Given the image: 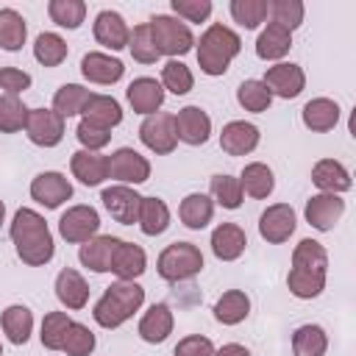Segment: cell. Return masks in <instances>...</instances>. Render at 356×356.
<instances>
[{
  "label": "cell",
  "mask_w": 356,
  "mask_h": 356,
  "mask_svg": "<svg viewBox=\"0 0 356 356\" xmlns=\"http://www.w3.org/2000/svg\"><path fill=\"white\" fill-rule=\"evenodd\" d=\"M31 86V75L25 70L17 67H0V89H6V95H17L25 92Z\"/></svg>",
  "instance_id": "f5cc1de1"
},
{
  "label": "cell",
  "mask_w": 356,
  "mask_h": 356,
  "mask_svg": "<svg viewBox=\"0 0 356 356\" xmlns=\"http://www.w3.org/2000/svg\"><path fill=\"white\" fill-rule=\"evenodd\" d=\"M0 356H3V348H0Z\"/></svg>",
  "instance_id": "6f0895ef"
},
{
  "label": "cell",
  "mask_w": 356,
  "mask_h": 356,
  "mask_svg": "<svg viewBox=\"0 0 356 356\" xmlns=\"http://www.w3.org/2000/svg\"><path fill=\"white\" fill-rule=\"evenodd\" d=\"M25 36H28V25L22 14L14 8H0V47L14 53L25 44Z\"/></svg>",
  "instance_id": "8d00e7d4"
},
{
  "label": "cell",
  "mask_w": 356,
  "mask_h": 356,
  "mask_svg": "<svg viewBox=\"0 0 356 356\" xmlns=\"http://www.w3.org/2000/svg\"><path fill=\"white\" fill-rule=\"evenodd\" d=\"M70 323H72V320H70L64 312H47L44 320H42V334H39L42 345H44L47 350H61Z\"/></svg>",
  "instance_id": "7dc6e473"
},
{
  "label": "cell",
  "mask_w": 356,
  "mask_h": 356,
  "mask_svg": "<svg viewBox=\"0 0 356 356\" xmlns=\"http://www.w3.org/2000/svg\"><path fill=\"white\" fill-rule=\"evenodd\" d=\"M128 50L131 56L139 61V64H156L161 58V53L156 50V42H153V33H150V25L142 22L131 31V39H128Z\"/></svg>",
  "instance_id": "b9f144b4"
},
{
  "label": "cell",
  "mask_w": 356,
  "mask_h": 356,
  "mask_svg": "<svg viewBox=\"0 0 356 356\" xmlns=\"http://www.w3.org/2000/svg\"><path fill=\"white\" fill-rule=\"evenodd\" d=\"M108 159V178L120 184H142L150 178V161L134 147H120Z\"/></svg>",
  "instance_id": "30bf717a"
},
{
  "label": "cell",
  "mask_w": 356,
  "mask_h": 356,
  "mask_svg": "<svg viewBox=\"0 0 356 356\" xmlns=\"http://www.w3.org/2000/svg\"><path fill=\"white\" fill-rule=\"evenodd\" d=\"M292 270H303V273H314V275H325L328 270V253L317 239H300L292 250Z\"/></svg>",
  "instance_id": "f546056e"
},
{
  "label": "cell",
  "mask_w": 356,
  "mask_h": 356,
  "mask_svg": "<svg viewBox=\"0 0 356 356\" xmlns=\"http://www.w3.org/2000/svg\"><path fill=\"white\" fill-rule=\"evenodd\" d=\"M95 39L103 47H108V50H122V47H128L131 28L125 25L122 14H117V11H100L95 17Z\"/></svg>",
  "instance_id": "d6986e66"
},
{
  "label": "cell",
  "mask_w": 356,
  "mask_h": 356,
  "mask_svg": "<svg viewBox=\"0 0 356 356\" xmlns=\"http://www.w3.org/2000/svg\"><path fill=\"white\" fill-rule=\"evenodd\" d=\"M172 334V312L167 303H153L139 320V337L150 345L164 342Z\"/></svg>",
  "instance_id": "d4e9b609"
},
{
  "label": "cell",
  "mask_w": 356,
  "mask_h": 356,
  "mask_svg": "<svg viewBox=\"0 0 356 356\" xmlns=\"http://www.w3.org/2000/svg\"><path fill=\"white\" fill-rule=\"evenodd\" d=\"M256 145H259V128H256L253 122L234 120V122L222 125L220 147H222L228 156H248L250 150H256Z\"/></svg>",
  "instance_id": "e0dca14e"
},
{
  "label": "cell",
  "mask_w": 356,
  "mask_h": 356,
  "mask_svg": "<svg viewBox=\"0 0 356 356\" xmlns=\"http://www.w3.org/2000/svg\"><path fill=\"white\" fill-rule=\"evenodd\" d=\"M192 86H195V78H192V70L184 61L170 58L161 67V89H167L172 95H186Z\"/></svg>",
  "instance_id": "7bdbcfd3"
},
{
  "label": "cell",
  "mask_w": 356,
  "mask_h": 356,
  "mask_svg": "<svg viewBox=\"0 0 356 356\" xmlns=\"http://www.w3.org/2000/svg\"><path fill=\"white\" fill-rule=\"evenodd\" d=\"M139 228L142 234L147 236H159L170 228V209L161 197H142V206H139Z\"/></svg>",
  "instance_id": "d6a6232c"
},
{
  "label": "cell",
  "mask_w": 356,
  "mask_h": 356,
  "mask_svg": "<svg viewBox=\"0 0 356 356\" xmlns=\"http://www.w3.org/2000/svg\"><path fill=\"white\" fill-rule=\"evenodd\" d=\"M239 186H242V192H248L250 197H267L273 189H275V175H273V170L267 167V164H261V161H250V164H245V170H242V175H239Z\"/></svg>",
  "instance_id": "1f68e13d"
},
{
  "label": "cell",
  "mask_w": 356,
  "mask_h": 356,
  "mask_svg": "<svg viewBox=\"0 0 356 356\" xmlns=\"http://www.w3.org/2000/svg\"><path fill=\"white\" fill-rule=\"evenodd\" d=\"M242 186H239V178L234 175H211V197L222 206V209H239L242 206Z\"/></svg>",
  "instance_id": "bcb514c9"
},
{
  "label": "cell",
  "mask_w": 356,
  "mask_h": 356,
  "mask_svg": "<svg viewBox=\"0 0 356 356\" xmlns=\"http://www.w3.org/2000/svg\"><path fill=\"white\" fill-rule=\"evenodd\" d=\"M270 14H273L275 25H281L292 33L303 22V3L300 0H275V3H270Z\"/></svg>",
  "instance_id": "681fc988"
},
{
  "label": "cell",
  "mask_w": 356,
  "mask_h": 356,
  "mask_svg": "<svg viewBox=\"0 0 356 356\" xmlns=\"http://www.w3.org/2000/svg\"><path fill=\"white\" fill-rule=\"evenodd\" d=\"M33 56L44 67H58L67 58V42L58 33H50V31L39 33L36 42H33Z\"/></svg>",
  "instance_id": "60d3db41"
},
{
  "label": "cell",
  "mask_w": 356,
  "mask_h": 356,
  "mask_svg": "<svg viewBox=\"0 0 356 356\" xmlns=\"http://www.w3.org/2000/svg\"><path fill=\"white\" fill-rule=\"evenodd\" d=\"M72 175L83 184V186H97L108 178V159L100 156V153H92V150H78L72 153Z\"/></svg>",
  "instance_id": "cb8c5ba5"
},
{
  "label": "cell",
  "mask_w": 356,
  "mask_h": 356,
  "mask_svg": "<svg viewBox=\"0 0 356 356\" xmlns=\"http://www.w3.org/2000/svg\"><path fill=\"white\" fill-rule=\"evenodd\" d=\"M178 217H181V222H184L186 228L200 231V228H206V225L211 222V217H214V200H211L209 195H203V192H192V195H186V197L181 200Z\"/></svg>",
  "instance_id": "4316f807"
},
{
  "label": "cell",
  "mask_w": 356,
  "mask_h": 356,
  "mask_svg": "<svg viewBox=\"0 0 356 356\" xmlns=\"http://www.w3.org/2000/svg\"><path fill=\"white\" fill-rule=\"evenodd\" d=\"M142 303H145V289L136 281H117L106 286V292L95 303L92 317L103 328H117L128 317H134V312H139Z\"/></svg>",
  "instance_id": "7a4b0ae2"
},
{
  "label": "cell",
  "mask_w": 356,
  "mask_h": 356,
  "mask_svg": "<svg viewBox=\"0 0 356 356\" xmlns=\"http://www.w3.org/2000/svg\"><path fill=\"white\" fill-rule=\"evenodd\" d=\"M11 242L17 248V256L31 264V267H42L53 259L56 253V242L53 234L44 222V217L33 209H19L11 220Z\"/></svg>",
  "instance_id": "6da1fadb"
},
{
  "label": "cell",
  "mask_w": 356,
  "mask_h": 356,
  "mask_svg": "<svg viewBox=\"0 0 356 356\" xmlns=\"http://www.w3.org/2000/svg\"><path fill=\"white\" fill-rule=\"evenodd\" d=\"M312 184L325 195H339L350 189V172L337 159H320L312 167Z\"/></svg>",
  "instance_id": "44dd1931"
},
{
  "label": "cell",
  "mask_w": 356,
  "mask_h": 356,
  "mask_svg": "<svg viewBox=\"0 0 356 356\" xmlns=\"http://www.w3.org/2000/svg\"><path fill=\"white\" fill-rule=\"evenodd\" d=\"M0 323H3V331L8 334V339H11L14 345H25V342L31 339L33 314H31L28 306H22V303L8 306V309L3 312V317H0Z\"/></svg>",
  "instance_id": "e575fe53"
},
{
  "label": "cell",
  "mask_w": 356,
  "mask_h": 356,
  "mask_svg": "<svg viewBox=\"0 0 356 356\" xmlns=\"http://www.w3.org/2000/svg\"><path fill=\"white\" fill-rule=\"evenodd\" d=\"M328 348V337L320 325H300L295 334H292V353L295 356H323Z\"/></svg>",
  "instance_id": "74e56055"
},
{
  "label": "cell",
  "mask_w": 356,
  "mask_h": 356,
  "mask_svg": "<svg viewBox=\"0 0 356 356\" xmlns=\"http://www.w3.org/2000/svg\"><path fill=\"white\" fill-rule=\"evenodd\" d=\"M28 106L17 95H3L0 97V134H17L28 122Z\"/></svg>",
  "instance_id": "ab89813d"
},
{
  "label": "cell",
  "mask_w": 356,
  "mask_h": 356,
  "mask_svg": "<svg viewBox=\"0 0 356 356\" xmlns=\"http://www.w3.org/2000/svg\"><path fill=\"white\" fill-rule=\"evenodd\" d=\"M92 97V92L81 83H64L56 95H53V111L58 117H75V114H83V106L86 100Z\"/></svg>",
  "instance_id": "d590c367"
},
{
  "label": "cell",
  "mask_w": 356,
  "mask_h": 356,
  "mask_svg": "<svg viewBox=\"0 0 356 356\" xmlns=\"http://www.w3.org/2000/svg\"><path fill=\"white\" fill-rule=\"evenodd\" d=\"M172 11L184 17L186 22H206L211 14V3L209 0H172Z\"/></svg>",
  "instance_id": "816d5d0a"
},
{
  "label": "cell",
  "mask_w": 356,
  "mask_h": 356,
  "mask_svg": "<svg viewBox=\"0 0 356 356\" xmlns=\"http://www.w3.org/2000/svg\"><path fill=\"white\" fill-rule=\"evenodd\" d=\"M292 47V33L275 22H267V28L259 33L256 39V56L264 58V61H278L289 53Z\"/></svg>",
  "instance_id": "f1b7e54d"
},
{
  "label": "cell",
  "mask_w": 356,
  "mask_h": 356,
  "mask_svg": "<svg viewBox=\"0 0 356 356\" xmlns=\"http://www.w3.org/2000/svg\"><path fill=\"white\" fill-rule=\"evenodd\" d=\"M147 270V256L136 242H120L111 259V273L120 281H134Z\"/></svg>",
  "instance_id": "7402d4cb"
},
{
  "label": "cell",
  "mask_w": 356,
  "mask_h": 356,
  "mask_svg": "<svg viewBox=\"0 0 356 356\" xmlns=\"http://www.w3.org/2000/svg\"><path fill=\"white\" fill-rule=\"evenodd\" d=\"M125 97H128V103H131V108L136 114L150 117V114H156L161 108L164 89H161V83L156 78H134L128 83V89H125Z\"/></svg>",
  "instance_id": "2e32d148"
},
{
  "label": "cell",
  "mask_w": 356,
  "mask_h": 356,
  "mask_svg": "<svg viewBox=\"0 0 356 356\" xmlns=\"http://www.w3.org/2000/svg\"><path fill=\"white\" fill-rule=\"evenodd\" d=\"M236 100H239V106H242L245 111L261 114V111H267V108H270L273 95L267 92V86H264L261 81L248 78V81H242V83H239V89H236Z\"/></svg>",
  "instance_id": "f35d334b"
},
{
  "label": "cell",
  "mask_w": 356,
  "mask_h": 356,
  "mask_svg": "<svg viewBox=\"0 0 356 356\" xmlns=\"http://www.w3.org/2000/svg\"><path fill=\"white\" fill-rule=\"evenodd\" d=\"M150 33H153V42H156V50L161 56H184L192 50L195 44V36L189 31L186 22H181L178 17H170V14H156L150 22Z\"/></svg>",
  "instance_id": "5b68a950"
},
{
  "label": "cell",
  "mask_w": 356,
  "mask_h": 356,
  "mask_svg": "<svg viewBox=\"0 0 356 356\" xmlns=\"http://www.w3.org/2000/svg\"><path fill=\"white\" fill-rule=\"evenodd\" d=\"M300 117H303V125H306L309 131L325 134V131H331V128L339 122V106H337L331 97H314V100H309V103L303 106Z\"/></svg>",
  "instance_id": "484cf974"
},
{
  "label": "cell",
  "mask_w": 356,
  "mask_h": 356,
  "mask_svg": "<svg viewBox=\"0 0 356 356\" xmlns=\"http://www.w3.org/2000/svg\"><path fill=\"white\" fill-rule=\"evenodd\" d=\"M25 134L39 147H56L64 139V117H58L53 108H31Z\"/></svg>",
  "instance_id": "ba28073f"
},
{
  "label": "cell",
  "mask_w": 356,
  "mask_h": 356,
  "mask_svg": "<svg viewBox=\"0 0 356 356\" xmlns=\"http://www.w3.org/2000/svg\"><path fill=\"white\" fill-rule=\"evenodd\" d=\"M261 83L267 86V92H270L273 97L292 100V97H298V95L303 92L306 75H303V70H300L298 64H292V61H289V64H286V61H278V64L267 67Z\"/></svg>",
  "instance_id": "9c48e42d"
},
{
  "label": "cell",
  "mask_w": 356,
  "mask_h": 356,
  "mask_svg": "<svg viewBox=\"0 0 356 356\" xmlns=\"http://www.w3.org/2000/svg\"><path fill=\"white\" fill-rule=\"evenodd\" d=\"M156 270L164 281L178 284V281H189L203 270V253L197 245L192 242H172L159 253Z\"/></svg>",
  "instance_id": "277c9868"
},
{
  "label": "cell",
  "mask_w": 356,
  "mask_h": 356,
  "mask_svg": "<svg viewBox=\"0 0 356 356\" xmlns=\"http://www.w3.org/2000/svg\"><path fill=\"white\" fill-rule=\"evenodd\" d=\"M97 228H100V214L92 206H72L58 220V234L72 245L89 242L92 236H97Z\"/></svg>",
  "instance_id": "52a82bcc"
},
{
  "label": "cell",
  "mask_w": 356,
  "mask_h": 356,
  "mask_svg": "<svg viewBox=\"0 0 356 356\" xmlns=\"http://www.w3.org/2000/svg\"><path fill=\"white\" fill-rule=\"evenodd\" d=\"M139 139L145 142L147 150H153L156 156H167L175 150L178 145V134H175V117L156 111L150 117H145V122L139 125Z\"/></svg>",
  "instance_id": "8992f818"
},
{
  "label": "cell",
  "mask_w": 356,
  "mask_h": 356,
  "mask_svg": "<svg viewBox=\"0 0 356 356\" xmlns=\"http://www.w3.org/2000/svg\"><path fill=\"white\" fill-rule=\"evenodd\" d=\"M175 356H214V345H211L209 337L192 334V337H184L175 345Z\"/></svg>",
  "instance_id": "db71d44e"
},
{
  "label": "cell",
  "mask_w": 356,
  "mask_h": 356,
  "mask_svg": "<svg viewBox=\"0 0 356 356\" xmlns=\"http://www.w3.org/2000/svg\"><path fill=\"white\" fill-rule=\"evenodd\" d=\"M245 245H248V236H245V231H242L236 222H220V225L211 231V250H214V256L222 259V261L239 259L242 250H245Z\"/></svg>",
  "instance_id": "603a6c76"
},
{
  "label": "cell",
  "mask_w": 356,
  "mask_h": 356,
  "mask_svg": "<svg viewBox=\"0 0 356 356\" xmlns=\"http://www.w3.org/2000/svg\"><path fill=\"white\" fill-rule=\"evenodd\" d=\"M83 120H89V122H95V125L111 131L114 125L122 122V108H120V103H117L114 97H108V95H92V97L86 100V106H83Z\"/></svg>",
  "instance_id": "4dcf8cb0"
},
{
  "label": "cell",
  "mask_w": 356,
  "mask_h": 356,
  "mask_svg": "<svg viewBox=\"0 0 356 356\" xmlns=\"http://www.w3.org/2000/svg\"><path fill=\"white\" fill-rule=\"evenodd\" d=\"M175 134L186 145H206L211 134V117L200 106H184L175 114Z\"/></svg>",
  "instance_id": "5bb4252c"
},
{
  "label": "cell",
  "mask_w": 356,
  "mask_h": 356,
  "mask_svg": "<svg viewBox=\"0 0 356 356\" xmlns=\"http://www.w3.org/2000/svg\"><path fill=\"white\" fill-rule=\"evenodd\" d=\"M31 197L36 203H42L44 209H58L61 203H67L72 197V184L67 181V175L61 172H39L31 181Z\"/></svg>",
  "instance_id": "4fadbf2b"
},
{
  "label": "cell",
  "mask_w": 356,
  "mask_h": 356,
  "mask_svg": "<svg viewBox=\"0 0 356 356\" xmlns=\"http://www.w3.org/2000/svg\"><path fill=\"white\" fill-rule=\"evenodd\" d=\"M75 136H78V142L83 145V150H92V153H97L100 147H106V145L111 142V131H108V128H100V125H95V122H89V120H81V122H78Z\"/></svg>",
  "instance_id": "f907efd6"
},
{
  "label": "cell",
  "mask_w": 356,
  "mask_h": 356,
  "mask_svg": "<svg viewBox=\"0 0 356 356\" xmlns=\"http://www.w3.org/2000/svg\"><path fill=\"white\" fill-rule=\"evenodd\" d=\"M295 211L289 203H273L259 217V234L270 245H281L295 234Z\"/></svg>",
  "instance_id": "8fae6325"
},
{
  "label": "cell",
  "mask_w": 356,
  "mask_h": 356,
  "mask_svg": "<svg viewBox=\"0 0 356 356\" xmlns=\"http://www.w3.org/2000/svg\"><path fill=\"white\" fill-rule=\"evenodd\" d=\"M106 211L120 222V225H134L139 220V206H142V195L134 192L131 186L125 184H117V186H108L103 189L100 195Z\"/></svg>",
  "instance_id": "7c38bea8"
},
{
  "label": "cell",
  "mask_w": 356,
  "mask_h": 356,
  "mask_svg": "<svg viewBox=\"0 0 356 356\" xmlns=\"http://www.w3.org/2000/svg\"><path fill=\"white\" fill-rule=\"evenodd\" d=\"M345 211V200L339 195H314L306 200V222L317 231H331Z\"/></svg>",
  "instance_id": "9a60e30c"
},
{
  "label": "cell",
  "mask_w": 356,
  "mask_h": 356,
  "mask_svg": "<svg viewBox=\"0 0 356 356\" xmlns=\"http://www.w3.org/2000/svg\"><path fill=\"white\" fill-rule=\"evenodd\" d=\"M56 298L67 306V309H83L89 300V284L83 281V275L78 270H61L56 278Z\"/></svg>",
  "instance_id": "83f0119b"
},
{
  "label": "cell",
  "mask_w": 356,
  "mask_h": 356,
  "mask_svg": "<svg viewBox=\"0 0 356 356\" xmlns=\"http://www.w3.org/2000/svg\"><path fill=\"white\" fill-rule=\"evenodd\" d=\"M239 50H242V39L231 28L214 22L203 31L197 42V64L206 75H225L228 64L239 56Z\"/></svg>",
  "instance_id": "3957f363"
},
{
  "label": "cell",
  "mask_w": 356,
  "mask_h": 356,
  "mask_svg": "<svg viewBox=\"0 0 356 356\" xmlns=\"http://www.w3.org/2000/svg\"><path fill=\"white\" fill-rule=\"evenodd\" d=\"M250 314V298L242 289H228L222 298L214 303V317L222 325H236Z\"/></svg>",
  "instance_id": "836d02e7"
},
{
  "label": "cell",
  "mask_w": 356,
  "mask_h": 356,
  "mask_svg": "<svg viewBox=\"0 0 356 356\" xmlns=\"http://www.w3.org/2000/svg\"><path fill=\"white\" fill-rule=\"evenodd\" d=\"M270 14L267 0H231V17L242 28H259Z\"/></svg>",
  "instance_id": "f6af8a7d"
},
{
  "label": "cell",
  "mask_w": 356,
  "mask_h": 356,
  "mask_svg": "<svg viewBox=\"0 0 356 356\" xmlns=\"http://www.w3.org/2000/svg\"><path fill=\"white\" fill-rule=\"evenodd\" d=\"M81 72H83L86 81L108 86V83H117L122 78L125 64L114 56H106V53H86L81 58Z\"/></svg>",
  "instance_id": "ffe728a7"
},
{
  "label": "cell",
  "mask_w": 356,
  "mask_h": 356,
  "mask_svg": "<svg viewBox=\"0 0 356 356\" xmlns=\"http://www.w3.org/2000/svg\"><path fill=\"white\" fill-rule=\"evenodd\" d=\"M47 14L61 28H81L86 17V3L83 0H50Z\"/></svg>",
  "instance_id": "ee69618b"
},
{
  "label": "cell",
  "mask_w": 356,
  "mask_h": 356,
  "mask_svg": "<svg viewBox=\"0 0 356 356\" xmlns=\"http://www.w3.org/2000/svg\"><path fill=\"white\" fill-rule=\"evenodd\" d=\"M214 356H250V350H248L245 345L231 342V345H222L220 350H214Z\"/></svg>",
  "instance_id": "11a10c76"
},
{
  "label": "cell",
  "mask_w": 356,
  "mask_h": 356,
  "mask_svg": "<svg viewBox=\"0 0 356 356\" xmlns=\"http://www.w3.org/2000/svg\"><path fill=\"white\" fill-rule=\"evenodd\" d=\"M61 350H64L67 356H89V353L95 350V334L89 331V325L72 320L70 328H67V337H64Z\"/></svg>",
  "instance_id": "c3c4849f"
},
{
  "label": "cell",
  "mask_w": 356,
  "mask_h": 356,
  "mask_svg": "<svg viewBox=\"0 0 356 356\" xmlns=\"http://www.w3.org/2000/svg\"><path fill=\"white\" fill-rule=\"evenodd\" d=\"M122 239L111 236V234H103V236H92L89 242L81 245L78 250V259L83 267L95 270V273H108L111 270V259H114V250Z\"/></svg>",
  "instance_id": "ac0fdd59"
},
{
  "label": "cell",
  "mask_w": 356,
  "mask_h": 356,
  "mask_svg": "<svg viewBox=\"0 0 356 356\" xmlns=\"http://www.w3.org/2000/svg\"><path fill=\"white\" fill-rule=\"evenodd\" d=\"M3 220H6V203L0 200V225H3Z\"/></svg>",
  "instance_id": "9f6ffc18"
}]
</instances>
